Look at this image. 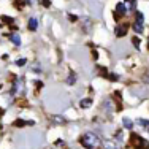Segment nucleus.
<instances>
[{"label": "nucleus", "mask_w": 149, "mask_h": 149, "mask_svg": "<svg viewBox=\"0 0 149 149\" xmlns=\"http://www.w3.org/2000/svg\"><path fill=\"white\" fill-rule=\"evenodd\" d=\"M38 2H40L43 6H46V8H49V5H51V0H38Z\"/></svg>", "instance_id": "obj_18"}, {"label": "nucleus", "mask_w": 149, "mask_h": 149, "mask_svg": "<svg viewBox=\"0 0 149 149\" xmlns=\"http://www.w3.org/2000/svg\"><path fill=\"white\" fill-rule=\"evenodd\" d=\"M51 119L54 120V124H65V118H62V116H52Z\"/></svg>", "instance_id": "obj_15"}, {"label": "nucleus", "mask_w": 149, "mask_h": 149, "mask_svg": "<svg viewBox=\"0 0 149 149\" xmlns=\"http://www.w3.org/2000/svg\"><path fill=\"white\" fill-rule=\"evenodd\" d=\"M138 124H140L141 127H144V129H146V132L149 133V120H146V119H138Z\"/></svg>", "instance_id": "obj_14"}, {"label": "nucleus", "mask_w": 149, "mask_h": 149, "mask_svg": "<svg viewBox=\"0 0 149 149\" xmlns=\"http://www.w3.org/2000/svg\"><path fill=\"white\" fill-rule=\"evenodd\" d=\"M132 41H133V45H135V46H136V48H138V46H140V40H136V38H133V40H132Z\"/></svg>", "instance_id": "obj_21"}, {"label": "nucleus", "mask_w": 149, "mask_h": 149, "mask_svg": "<svg viewBox=\"0 0 149 149\" xmlns=\"http://www.w3.org/2000/svg\"><path fill=\"white\" fill-rule=\"evenodd\" d=\"M74 81H76V74L72 72V73H70V76H68V79H67V84H73Z\"/></svg>", "instance_id": "obj_16"}, {"label": "nucleus", "mask_w": 149, "mask_h": 149, "mask_svg": "<svg viewBox=\"0 0 149 149\" xmlns=\"http://www.w3.org/2000/svg\"><path fill=\"white\" fill-rule=\"evenodd\" d=\"M24 92H26V87L22 84V79H17L13 87V94H24Z\"/></svg>", "instance_id": "obj_5"}, {"label": "nucleus", "mask_w": 149, "mask_h": 149, "mask_svg": "<svg viewBox=\"0 0 149 149\" xmlns=\"http://www.w3.org/2000/svg\"><path fill=\"white\" fill-rule=\"evenodd\" d=\"M26 63H27V59H22V57H21L19 60H16V65H17V67H22V65H26Z\"/></svg>", "instance_id": "obj_17"}, {"label": "nucleus", "mask_w": 149, "mask_h": 149, "mask_svg": "<svg viewBox=\"0 0 149 149\" xmlns=\"http://www.w3.org/2000/svg\"><path fill=\"white\" fill-rule=\"evenodd\" d=\"M91 105H92V100H91V98H84V100L79 102V106H81V108H89Z\"/></svg>", "instance_id": "obj_13"}, {"label": "nucleus", "mask_w": 149, "mask_h": 149, "mask_svg": "<svg viewBox=\"0 0 149 149\" xmlns=\"http://www.w3.org/2000/svg\"><path fill=\"white\" fill-rule=\"evenodd\" d=\"M26 3H27V5H33L35 0H26Z\"/></svg>", "instance_id": "obj_22"}, {"label": "nucleus", "mask_w": 149, "mask_h": 149, "mask_svg": "<svg viewBox=\"0 0 149 149\" xmlns=\"http://www.w3.org/2000/svg\"><path fill=\"white\" fill-rule=\"evenodd\" d=\"M122 124H124V127H125L127 130H132V129H133V122H132L129 118H124V119H122Z\"/></svg>", "instance_id": "obj_11"}, {"label": "nucleus", "mask_w": 149, "mask_h": 149, "mask_svg": "<svg viewBox=\"0 0 149 149\" xmlns=\"http://www.w3.org/2000/svg\"><path fill=\"white\" fill-rule=\"evenodd\" d=\"M2 19H3V21H5V22H6V24H11V22H13V21H15V19H13V17H8V16H2Z\"/></svg>", "instance_id": "obj_19"}, {"label": "nucleus", "mask_w": 149, "mask_h": 149, "mask_svg": "<svg viewBox=\"0 0 149 149\" xmlns=\"http://www.w3.org/2000/svg\"><path fill=\"white\" fill-rule=\"evenodd\" d=\"M116 138H118L119 141H122V132H118V133H116Z\"/></svg>", "instance_id": "obj_20"}, {"label": "nucleus", "mask_w": 149, "mask_h": 149, "mask_svg": "<svg viewBox=\"0 0 149 149\" xmlns=\"http://www.w3.org/2000/svg\"><path fill=\"white\" fill-rule=\"evenodd\" d=\"M103 148L105 149H120V146L116 141H111V140H108V141H105L103 143Z\"/></svg>", "instance_id": "obj_8"}, {"label": "nucleus", "mask_w": 149, "mask_h": 149, "mask_svg": "<svg viewBox=\"0 0 149 149\" xmlns=\"http://www.w3.org/2000/svg\"><path fill=\"white\" fill-rule=\"evenodd\" d=\"M33 125V120H22V119H17L16 122H15V125H17V127H21V125Z\"/></svg>", "instance_id": "obj_12"}, {"label": "nucleus", "mask_w": 149, "mask_h": 149, "mask_svg": "<svg viewBox=\"0 0 149 149\" xmlns=\"http://www.w3.org/2000/svg\"><path fill=\"white\" fill-rule=\"evenodd\" d=\"M10 40H11V43L15 46H21V37L19 33H11L10 35Z\"/></svg>", "instance_id": "obj_9"}, {"label": "nucleus", "mask_w": 149, "mask_h": 149, "mask_svg": "<svg viewBox=\"0 0 149 149\" xmlns=\"http://www.w3.org/2000/svg\"><path fill=\"white\" fill-rule=\"evenodd\" d=\"M79 143L83 144V148H87V149H97V148H100L102 140H100V138H98L95 133L87 132V133H84L83 136L79 138Z\"/></svg>", "instance_id": "obj_1"}, {"label": "nucleus", "mask_w": 149, "mask_h": 149, "mask_svg": "<svg viewBox=\"0 0 149 149\" xmlns=\"http://www.w3.org/2000/svg\"><path fill=\"white\" fill-rule=\"evenodd\" d=\"M114 33H116V37H124V35L127 33V24H119V26H116V29H114Z\"/></svg>", "instance_id": "obj_6"}, {"label": "nucleus", "mask_w": 149, "mask_h": 149, "mask_svg": "<svg viewBox=\"0 0 149 149\" xmlns=\"http://www.w3.org/2000/svg\"><path fill=\"white\" fill-rule=\"evenodd\" d=\"M132 144H133L136 149H148V148H149L148 140L141 138L140 135H136V133H132Z\"/></svg>", "instance_id": "obj_3"}, {"label": "nucleus", "mask_w": 149, "mask_h": 149, "mask_svg": "<svg viewBox=\"0 0 149 149\" xmlns=\"http://www.w3.org/2000/svg\"><path fill=\"white\" fill-rule=\"evenodd\" d=\"M27 27H29V30H32V32L37 30V29H38V19H37V17H30Z\"/></svg>", "instance_id": "obj_7"}, {"label": "nucleus", "mask_w": 149, "mask_h": 149, "mask_svg": "<svg viewBox=\"0 0 149 149\" xmlns=\"http://www.w3.org/2000/svg\"><path fill=\"white\" fill-rule=\"evenodd\" d=\"M133 30L136 33H143L144 30V16L141 11H136L135 13V24H133Z\"/></svg>", "instance_id": "obj_2"}, {"label": "nucleus", "mask_w": 149, "mask_h": 149, "mask_svg": "<svg viewBox=\"0 0 149 149\" xmlns=\"http://www.w3.org/2000/svg\"><path fill=\"white\" fill-rule=\"evenodd\" d=\"M68 17H70L72 21H76V19H78V17H76V16H73V15H68Z\"/></svg>", "instance_id": "obj_23"}, {"label": "nucleus", "mask_w": 149, "mask_h": 149, "mask_svg": "<svg viewBox=\"0 0 149 149\" xmlns=\"http://www.w3.org/2000/svg\"><path fill=\"white\" fill-rule=\"evenodd\" d=\"M127 13H129V10H127L125 3H118V5H116V10H114V17L116 19H120V17L125 16Z\"/></svg>", "instance_id": "obj_4"}, {"label": "nucleus", "mask_w": 149, "mask_h": 149, "mask_svg": "<svg viewBox=\"0 0 149 149\" xmlns=\"http://www.w3.org/2000/svg\"><path fill=\"white\" fill-rule=\"evenodd\" d=\"M124 3H125V6H127L129 11H133L135 5H136V0H124Z\"/></svg>", "instance_id": "obj_10"}]
</instances>
